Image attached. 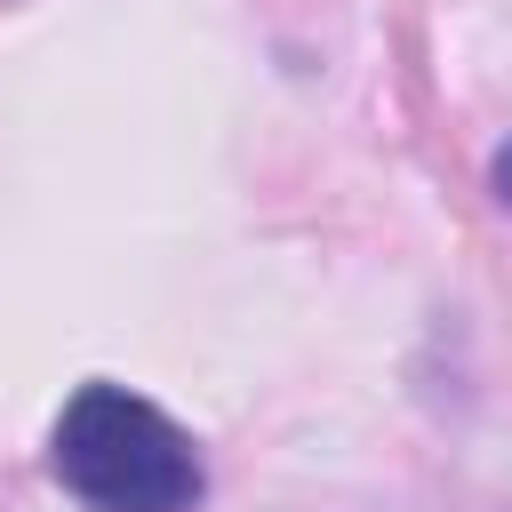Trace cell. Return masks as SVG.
<instances>
[{"mask_svg": "<svg viewBox=\"0 0 512 512\" xmlns=\"http://www.w3.org/2000/svg\"><path fill=\"white\" fill-rule=\"evenodd\" d=\"M48 472L88 512H200V496H208L192 432L168 408H152L144 392L104 384V376L56 408Z\"/></svg>", "mask_w": 512, "mask_h": 512, "instance_id": "obj_1", "label": "cell"}, {"mask_svg": "<svg viewBox=\"0 0 512 512\" xmlns=\"http://www.w3.org/2000/svg\"><path fill=\"white\" fill-rule=\"evenodd\" d=\"M488 192L512 208V144H496V160H488Z\"/></svg>", "mask_w": 512, "mask_h": 512, "instance_id": "obj_2", "label": "cell"}]
</instances>
